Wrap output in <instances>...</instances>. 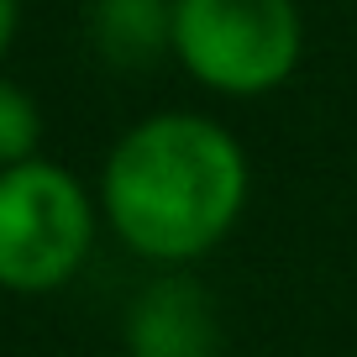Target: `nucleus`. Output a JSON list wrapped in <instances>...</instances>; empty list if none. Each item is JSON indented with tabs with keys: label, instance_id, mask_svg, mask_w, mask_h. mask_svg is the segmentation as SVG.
Wrapping results in <instances>:
<instances>
[{
	"label": "nucleus",
	"instance_id": "1",
	"mask_svg": "<svg viewBox=\"0 0 357 357\" xmlns=\"http://www.w3.org/2000/svg\"><path fill=\"white\" fill-rule=\"evenodd\" d=\"M100 195L132 252L153 263H190L236 226L247 158L236 137L205 116H153L116 142Z\"/></svg>",
	"mask_w": 357,
	"mask_h": 357
},
{
	"label": "nucleus",
	"instance_id": "2",
	"mask_svg": "<svg viewBox=\"0 0 357 357\" xmlns=\"http://www.w3.org/2000/svg\"><path fill=\"white\" fill-rule=\"evenodd\" d=\"M168 43L200 84L263 95L300 63V11L294 0H178Z\"/></svg>",
	"mask_w": 357,
	"mask_h": 357
},
{
	"label": "nucleus",
	"instance_id": "3",
	"mask_svg": "<svg viewBox=\"0 0 357 357\" xmlns=\"http://www.w3.org/2000/svg\"><path fill=\"white\" fill-rule=\"evenodd\" d=\"M95 242V211L58 163H16L0 174V289L47 294L68 284Z\"/></svg>",
	"mask_w": 357,
	"mask_h": 357
},
{
	"label": "nucleus",
	"instance_id": "4",
	"mask_svg": "<svg viewBox=\"0 0 357 357\" xmlns=\"http://www.w3.org/2000/svg\"><path fill=\"white\" fill-rule=\"evenodd\" d=\"M132 357H215V315L200 284L163 279L132 305Z\"/></svg>",
	"mask_w": 357,
	"mask_h": 357
},
{
	"label": "nucleus",
	"instance_id": "5",
	"mask_svg": "<svg viewBox=\"0 0 357 357\" xmlns=\"http://www.w3.org/2000/svg\"><path fill=\"white\" fill-rule=\"evenodd\" d=\"M163 37H174V11H163L158 0H105L100 6V43L121 63L147 58Z\"/></svg>",
	"mask_w": 357,
	"mask_h": 357
},
{
	"label": "nucleus",
	"instance_id": "6",
	"mask_svg": "<svg viewBox=\"0 0 357 357\" xmlns=\"http://www.w3.org/2000/svg\"><path fill=\"white\" fill-rule=\"evenodd\" d=\"M37 137H43V116H37L32 95L16 89L11 79H0V174L16 163H32Z\"/></svg>",
	"mask_w": 357,
	"mask_h": 357
},
{
	"label": "nucleus",
	"instance_id": "7",
	"mask_svg": "<svg viewBox=\"0 0 357 357\" xmlns=\"http://www.w3.org/2000/svg\"><path fill=\"white\" fill-rule=\"evenodd\" d=\"M11 37H16V0H0V53L11 47Z\"/></svg>",
	"mask_w": 357,
	"mask_h": 357
}]
</instances>
